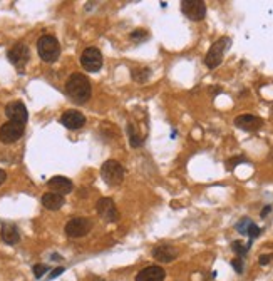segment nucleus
I'll return each mask as SVG.
<instances>
[{
    "label": "nucleus",
    "instance_id": "obj_8",
    "mask_svg": "<svg viewBox=\"0 0 273 281\" xmlns=\"http://www.w3.org/2000/svg\"><path fill=\"white\" fill-rule=\"evenodd\" d=\"M24 132H25L24 124L8 121L0 127V141H2L3 144H13V142L24 136Z\"/></svg>",
    "mask_w": 273,
    "mask_h": 281
},
{
    "label": "nucleus",
    "instance_id": "obj_28",
    "mask_svg": "<svg viewBox=\"0 0 273 281\" xmlns=\"http://www.w3.org/2000/svg\"><path fill=\"white\" fill-rule=\"evenodd\" d=\"M231 265H233V268L238 271V273H242V270H243V263H242V260H238V258H235L233 261H231Z\"/></svg>",
    "mask_w": 273,
    "mask_h": 281
},
{
    "label": "nucleus",
    "instance_id": "obj_23",
    "mask_svg": "<svg viewBox=\"0 0 273 281\" xmlns=\"http://www.w3.org/2000/svg\"><path fill=\"white\" fill-rule=\"evenodd\" d=\"M247 234L250 236V243H252V239H255L258 234H260V228H258L257 224L250 223V226H248V229H247Z\"/></svg>",
    "mask_w": 273,
    "mask_h": 281
},
{
    "label": "nucleus",
    "instance_id": "obj_16",
    "mask_svg": "<svg viewBox=\"0 0 273 281\" xmlns=\"http://www.w3.org/2000/svg\"><path fill=\"white\" fill-rule=\"evenodd\" d=\"M152 256H154L158 261L169 263V261H173L174 258L178 256V250L174 246H169V245H159L152 250Z\"/></svg>",
    "mask_w": 273,
    "mask_h": 281
},
{
    "label": "nucleus",
    "instance_id": "obj_19",
    "mask_svg": "<svg viewBox=\"0 0 273 281\" xmlns=\"http://www.w3.org/2000/svg\"><path fill=\"white\" fill-rule=\"evenodd\" d=\"M128 137H129V144L133 147H139L142 144V137L136 132V127L133 124H128Z\"/></svg>",
    "mask_w": 273,
    "mask_h": 281
},
{
    "label": "nucleus",
    "instance_id": "obj_24",
    "mask_svg": "<svg viewBox=\"0 0 273 281\" xmlns=\"http://www.w3.org/2000/svg\"><path fill=\"white\" fill-rule=\"evenodd\" d=\"M47 265H35L34 266V275H35V278H42V276L47 273Z\"/></svg>",
    "mask_w": 273,
    "mask_h": 281
},
{
    "label": "nucleus",
    "instance_id": "obj_5",
    "mask_svg": "<svg viewBox=\"0 0 273 281\" xmlns=\"http://www.w3.org/2000/svg\"><path fill=\"white\" fill-rule=\"evenodd\" d=\"M181 12L189 20L201 22L206 17V3L203 0H183L181 2Z\"/></svg>",
    "mask_w": 273,
    "mask_h": 281
},
{
    "label": "nucleus",
    "instance_id": "obj_25",
    "mask_svg": "<svg viewBox=\"0 0 273 281\" xmlns=\"http://www.w3.org/2000/svg\"><path fill=\"white\" fill-rule=\"evenodd\" d=\"M250 223H252V221H250L248 218H245V219H242V221H240V223L237 224V229H238L240 233L247 234V229H248V226H250Z\"/></svg>",
    "mask_w": 273,
    "mask_h": 281
},
{
    "label": "nucleus",
    "instance_id": "obj_29",
    "mask_svg": "<svg viewBox=\"0 0 273 281\" xmlns=\"http://www.w3.org/2000/svg\"><path fill=\"white\" fill-rule=\"evenodd\" d=\"M61 273H64V268H62V266H61V268H55V270L52 271V275L49 276V278L52 280V278H55V276H59V275H61Z\"/></svg>",
    "mask_w": 273,
    "mask_h": 281
},
{
    "label": "nucleus",
    "instance_id": "obj_9",
    "mask_svg": "<svg viewBox=\"0 0 273 281\" xmlns=\"http://www.w3.org/2000/svg\"><path fill=\"white\" fill-rule=\"evenodd\" d=\"M92 229V221L89 218H72L66 224V234L69 238H82Z\"/></svg>",
    "mask_w": 273,
    "mask_h": 281
},
{
    "label": "nucleus",
    "instance_id": "obj_7",
    "mask_svg": "<svg viewBox=\"0 0 273 281\" xmlns=\"http://www.w3.org/2000/svg\"><path fill=\"white\" fill-rule=\"evenodd\" d=\"M7 57L13 66L17 67V71H24L27 62L30 61V50L25 44H15L13 47L7 52Z\"/></svg>",
    "mask_w": 273,
    "mask_h": 281
},
{
    "label": "nucleus",
    "instance_id": "obj_21",
    "mask_svg": "<svg viewBox=\"0 0 273 281\" xmlns=\"http://www.w3.org/2000/svg\"><path fill=\"white\" fill-rule=\"evenodd\" d=\"M231 248H233V251L237 253V255H240V256H245L248 253V248H250V245H247L245 246L242 241H233L231 243Z\"/></svg>",
    "mask_w": 273,
    "mask_h": 281
},
{
    "label": "nucleus",
    "instance_id": "obj_12",
    "mask_svg": "<svg viewBox=\"0 0 273 281\" xmlns=\"http://www.w3.org/2000/svg\"><path fill=\"white\" fill-rule=\"evenodd\" d=\"M5 116L10 119L12 122H18V124H24L29 119V112H27V107L20 100H15V102H10L5 107Z\"/></svg>",
    "mask_w": 273,
    "mask_h": 281
},
{
    "label": "nucleus",
    "instance_id": "obj_13",
    "mask_svg": "<svg viewBox=\"0 0 273 281\" xmlns=\"http://www.w3.org/2000/svg\"><path fill=\"white\" fill-rule=\"evenodd\" d=\"M61 122H62V126H66L67 129H71V131H76V129L84 127L86 117H84V114L79 112V110L71 109V110H66V112L62 114Z\"/></svg>",
    "mask_w": 273,
    "mask_h": 281
},
{
    "label": "nucleus",
    "instance_id": "obj_18",
    "mask_svg": "<svg viewBox=\"0 0 273 281\" xmlns=\"http://www.w3.org/2000/svg\"><path fill=\"white\" fill-rule=\"evenodd\" d=\"M64 202H66L64 196L55 194V192H47V194H44V197H42L44 208H47L49 211H57V209H61L62 206H64Z\"/></svg>",
    "mask_w": 273,
    "mask_h": 281
},
{
    "label": "nucleus",
    "instance_id": "obj_4",
    "mask_svg": "<svg viewBox=\"0 0 273 281\" xmlns=\"http://www.w3.org/2000/svg\"><path fill=\"white\" fill-rule=\"evenodd\" d=\"M101 176L108 186H119L124 179V168L121 163L114 159H108L101 168Z\"/></svg>",
    "mask_w": 273,
    "mask_h": 281
},
{
    "label": "nucleus",
    "instance_id": "obj_11",
    "mask_svg": "<svg viewBox=\"0 0 273 281\" xmlns=\"http://www.w3.org/2000/svg\"><path fill=\"white\" fill-rule=\"evenodd\" d=\"M235 126L247 132H257L263 127V119L253 116V114H243L235 119Z\"/></svg>",
    "mask_w": 273,
    "mask_h": 281
},
{
    "label": "nucleus",
    "instance_id": "obj_32",
    "mask_svg": "<svg viewBox=\"0 0 273 281\" xmlns=\"http://www.w3.org/2000/svg\"><path fill=\"white\" fill-rule=\"evenodd\" d=\"M270 159H272V161H273V149H272V151H270Z\"/></svg>",
    "mask_w": 273,
    "mask_h": 281
},
{
    "label": "nucleus",
    "instance_id": "obj_27",
    "mask_svg": "<svg viewBox=\"0 0 273 281\" xmlns=\"http://www.w3.org/2000/svg\"><path fill=\"white\" fill-rule=\"evenodd\" d=\"M272 260H273V255H262L260 258H258V263H260L262 266H265V265L270 263Z\"/></svg>",
    "mask_w": 273,
    "mask_h": 281
},
{
    "label": "nucleus",
    "instance_id": "obj_2",
    "mask_svg": "<svg viewBox=\"0 0 273 281\" xmlns=\"http://www.w3.org/2000/svg\"><path fill=\"white\" fill-rule=\"evenodd\" d=\"M37 52H39L40 59L47 64H52L59 59L61 55V45L59 40L52 35H42L37 40Z\"/></svg>",
    "mask_w": 273,
    "mask_h": 281
},
{
    "label": "nucleus",
    "instance_id": "obj_30",
    "mask_svg": "<svg viewBox=\"0 0 273 281\" xmlns=\"http://www.w3.org/2000/svg\"><path fill=\"white\" fill-rule=\"evenodd\" d=\"M5 179H7V173L3 171V169H0V186L5 183Z\"/></svg>",
    "mask_w": 273,
    "mask_h": 281
},
{
    "label": "nucleus",
    "instance_id": "obj_3",
    "mask_svg": "<svg viewBox=\"0 0 273 281\" xmlns=\"http://www.w3.org/2000/svg\"><path fill=\"white\" fill-rule=\"evenodd\" d=\"M230 44H231V40L228 37H221V39H218L211 45L210 50H208L205 55V64L208 69H215L220 66L225 57V54H226V50L230 47Z\"/></svg>",
    "mask_w": 273,
    "mask_h": 281
},
{
    "label": "nucleus",
    "instance_id": "obj_1",
    "mask_svg": "<svg viewBox=\"0 0 273 281\" xmlns=\"http://www.w3.org/2000/svg\"><path fill=\"white\" fill-rule=\"evenodd\" d=\"M66 92L74 102L86 104L87 100L91 99V94H92L91 82L84 74L74 72L66 82Z\"/></svg>",
    "mask_w": 273,
    "mask_h": 281
},
{
    "label": "nucleus",
    "instance_id": "obj_14",
    "mask_svg": "<svg viewBox=\"0 0 273 281\" xmlns=\"http://www.w3.org/2000/svg\"><path fill=\"white\" fill-rule=\"evenodd\" d=\"M47 186H49V189L55 192V194H69V192L72 191V181L69 178L66 176H54V178H50L49 179V183H47Z\"/></svg>",
    "mask_w": 273,
    "mask_h": 281
},
{
    "label": "nucleus",
    "instance_id": "obj_15",
    "mask_svg": "<svg viewBox=\"0 0 273 281\" xmlns=\"http://www.w3.org/2000/svg\"><path fill=\"white\" fill-rule=\"evenodd\" d=\"M164 278H166V271L158 265L147 266V268L141 270L136 275V281H164Z\"/></svg>",
    "mask_w": 273,
    "mask_h": 281
},
{
    "label": "nucleus",
    "instance_id": "obj_6",
    "mask_svg": "<svg viewBox=\"0 0 273 281\" xmlns=\"http://www.w3.org/2000/svg\"><path fill=\"white\" fill-rule=\"evenodd\" d=\"M81 66L87 72H97L103 67V54L97 47H87L81 54Z\"/></svg>",
    "mask_w": 273,
    "mask_h": 281
},
{
    "label": "nucleus",
    "instance_id": "obj_10",
    "mask_svg": "<svg viewBox=\"0 0 273 281\" xmlns=\"http://www.w3.org/2000/svg\"><path fill=\"white\" fill-rule=\"evenodd\" d=\"M96 209H97V214H99L103 219L108 221V223H116L119 218V213H118V209H116V204L111 197H101L96 204Z\"/></svg>",
    "mask_w": 273,
    "mask_h": 281
},
{
    "label": "nucleus",
    "instance_id": "obj_26",
    "mask_svg": "<svg viewBox=\"0 0 273 281\" xmlns=\"http://www.w3.org/2000/svg\"><path fill=\"white\" fill-rule=\"evenodd\" d=\"M240 163H247V159H245V158H233V159H230L228 163H226V168H228V169H233L235 166L240 164Z\"/></svg>",
    "mask_w": 273,
    "mask_h": 281
},
{
    "label": "nucleus",
    "instance_id": "obj_17",
    "mask_svg": "<svg viewBox=\"0 0 273 281\" xmlns=\"http://www.w3.org/2000/svg\"><path fill=\"white\" fill-rule=\"evenodd\" d=\"M2 239L7 243V245H17L18 241H20V233H18V229L15 224H2Z\"/></svg>",
    "mask_w": 273,
    "mask_h": 281
},
{
    "label": "nucleus",
    "instance_id": "obj_31",
    "mask_svg": "<svg viewBox=\"0 0 273 281\" xmlns=\"http://www.w3.org/2000/svg\"><path fill=\"white\" fill-rule=\"evenodd\" d=\"M270 211H272V208H270V206H265V209L262 211V213H260V216H262V218H265V216H267L268 213H270Z\"/></svg>",
    "mask_w": 273,
    "mask_h": 281
},
{
    "label": "nucleus",
    "instance_id": "obj_22",
    "mask_svg": "<svg viewBox=\"0 0 273 281\" xmlns=\"http://www.w3.org/2000/svg\"><path fill=\"white\" fill-rule=\"evenodd\" d=\"M149 34H147L146 30H134L131 35H129V39L134 40V42H141V40H146Z\"/></svg>",
    "mask_w": 273,
    "mask_h": 281
},
{
    "label": "nucleus",
    "instance_id": "obj_20",
    "mask_svg": "<svg viewBox=\"0 0 273 281\" xmlns=\"http://www.w3.org/2000/svg\"><path fill=\"white\" fill-rule=\"evenodd\" d=\"M149 76H151V69H134L133 71V79L134 81H137V82H146L147 79H149Z\"/></svg>",
    "mask_w": 273,
    "mask_h": 281
}]
</instances>
